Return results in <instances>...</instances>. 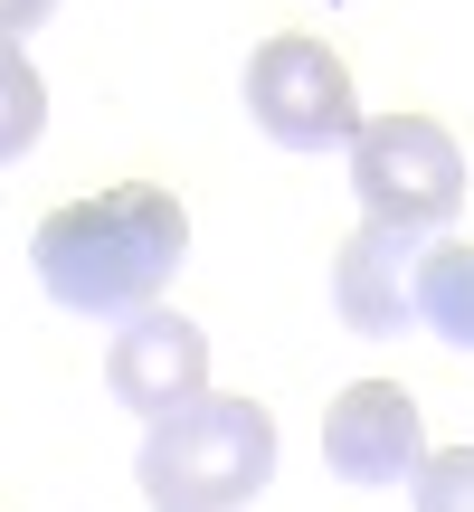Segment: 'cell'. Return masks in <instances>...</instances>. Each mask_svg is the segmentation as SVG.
Segmentation results:
<instances>
[{
	"instance_id": "cell-1",
	"label": "cell",
	"mask_w": 474,
	"mask_h": 512,
	"mask_svg": "<svg viewBox=\"0 0 474 512\" xmlns=\"http://www.w3.org/2000/svg\"><path fill=\"white\" fill-rule=\"evenodd\" d=\"M38 285L57 294L67 313L86 323H124V313L162 304V285L181 275L190 256V219L171 190L124 181V190H95V200H67L48 228H38Z\"/></svg>"
},
{
	"instance_id": "cell-2",
	"label": "cell",
	"mask_w": 474,
	"mask_h": 512,
	"mask_svg": "<svg viewBox=\"0 0 474 512\" xmlns=\"http://www.w3.org/2000/svg\"><path fill=\"white\" fill-rule=\"evenodd\" d=\"M133 475H143L152 512H237L275 484V418L256 399H190L152 418Z\"/></svg>"
},
{
	"instance_id": "cell-3",
	"label": "cell",
	"mask_w": 474,
	"mask_h": 512,
	"mask_svg": "<svg viewBox=\"0 0 474 512\" xmlns=\"http://www.w3.org/2000/svg\"><path fill=\"white\" fill-rule=\"evenodd\" d=\"M351 190L380 228H446L465 209V152L427 114H370L351 133Z\"/></svg>"
},
{
	"instance_id": "cell-4",
	"label": "cell",
	"mask_w": 474,
	"mask_h": 512,
	"mask_svg": "<svg viewBox=\"0 0 474 512\" xmlns=\"http://www.w3.org/2000/svg\"><path fill=\"white\" fill-rule=\"evenodd\" d=\"M247 114H256V133L285 143V152L351 143V133L370 124L361 95H351V67L323 48V38H294V29L247 57Z\"/></svg>"
},
{
	"instance_id": "cell-5",
	"label": "cell",
	"mask_w": 474,
	"mask_h": 512,
	"mask_svg": "<svg viewBox=\"0 0 474 512\" xmlns=\"http://www.w3.org/2000/svg\"><path fill=\"white\" fill-rule=\"evenodd\" d=\"M105 389L124 408H143V418H171V408L209 399V332L190 313H171V304L124 313L114 342H105Z\"/></svg>"
},
{
	"instance_id": "cell-6",
	"label": "cell",
	"mask_w": 474,
	"mask_h": 512,
	"mask_svg": "<svg viewBox=\"0 0 474 512\" xmlns=\"http://www.w3.org/2000/svg\"><path fill=\"white\" fill-rule=\"evenodd\" d=\"M323 465L342 484H408L427 465V437H418V399L399 380H351L323 418Z\"/></svg>"
},
{
	"instance_id": "cell-7",
	"label": "cell",
	"mask_w": 474,
	"mask_h": 512,
	"mask_svg": "<svg viewBox=\"0 0 474 512\" xmlns=\"http://www.w3.org/2000/svg\"><path fill=\"white\" fill-rule=\"evenodd\" d=\"M418 256H427L418 228L361 219L342 238V256H332V304H342V323L361 332V342H399V332L418 323Z\"/></svg>"
},
{
	"instance_id": "cell-8",
	"label": "cell",
	"mask_w": 474,
	"mask_h": 512,
	"mask_svg": "<svg viewBox=\"0 0 474 512\" xmlns=\"http://www.w3.org/2000/svg\"><path fill=\"white\" fill-rule=\"evenodd\" d=\"M418 323L437 332V342L474 351V247L427 238V256H418Z\"/></svg>"
},
{
	"instance_id": "cell-9",
	"label": "cell",
	"mask_w": 474,
	"mask_h": 512,
	"mask_svg": "<svg viewBox=\"0 0 474 512\" xmlns=\"http://www.w3.org/2000/svg\"><path fill=\"white\" fill-rule=\"evenodd\" d=\"M38 133H48V86H38L29 48H19V38H0V171H10Z\"/></svg>"
},
{
	"instance_id": "cell-10",
	"label": "cell",
	"mask_w": 474,
	"mask_h": 512,
	"mask_svg": "<svg viewBox=\"0 0 474 512\" xmlns=\"http://www.w3.org/2000/svg\"><path fill=\"white\" fill-rule=\"evenodd\" d=\"M408 494H418V512H474V446L427 456L418 475H408Z\"/></svg>"
},
{
	"instance_id": "cell-11",
	"label": "cell",
	"mask_w": 474,
	"mask_h": 512,
	"mask_svg": "<svg viewBox=\"0 0 474 512\" xmlns=\"http://www.w3.org/2000/svg\"><path fill=\"white\" fill-rule=\"evenodd\" d=\"M48 10H57V0H0V38H29Z\"/></svg>"
}]
</instances>
